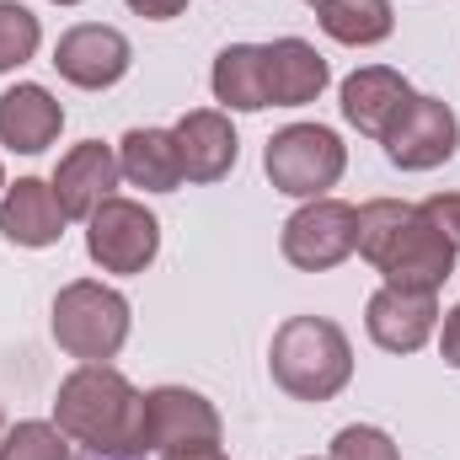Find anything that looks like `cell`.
Segmentation results:
<instances>
[{"label":"cell","instance_id":"29","mask_svg":"<svg viewBox=\"0 0 460 460\" xmlns=\"http://www.w3.org/2000/svg\"><path fill=\"white\" fill-rule=\"evenodd\" d=\"M54 5H81V0H54Z\"/></svg>","mask_w":460,"mask_h":460},{"label":"cell","instance_id":"8","mask_svg":"<svg viewBox=\"0 0 460 460\" xmlns=\"http://www.w3.org/2000/svg\"><path fill=\"white\" fill-rule=\"evenodd\" d=\"M220 412L204 391L188 385H155L145 391V418H139V450L150 456H172V450H199V445H220Z\"/></svg>","mask_w":460,"mask_h":460},{"label":"cell","instance_id":"32","mask_svg":"<svg viewBox=\"0 0 460 460\" xmlns=\"http://www.w3.org/2000/svg\"><path fill=\"white\" fill-rule=\"evenodd\" d=\"M305 5H322V0H305Z\"/></svg>","mask_w":460,"mask_h":460},{"label":"cell","instance_id":"10","mask_svg":"<svg viewBox=\"0 0 460 460\" xmlns=\"http://www.w3.org/2000/svg\"><path fill=\"white\" fill-rule=\"evenodd\" d=\"M128 65H134V43L118 27H108V22H81V27L59 32V43H54L59 81H70L81 92H108V86H118L128 75Z\"/></svg>","mask_w":460,"mask_h":460},{"label":"cell","instance_id":"17","mask_svg":"<svg viewBox=\"0 0 460 460\" xmlns=\"http://www.w3.org/2000/svg\"><path fill=\"white\" fill-rule=\"evenodd\" d=\"M332 86V65L305 38H273L268 43V102L273 108H305Z\"/></svg>","mask_w":460,"mask_h":460},{"label":"cell","instance_id":"28","mask_svg":"<svg viewBox=\"0 0 460 460\" xmlns=\"http://www.w3.org/2000/svg\"><path fill=\"white\" fill-rule=\"evenodd\" d=\"M5 188H11V182H5V166H0V193H5Z\"/></svg>","mask_w":460,"mask_h":460},{"label":"cell","instance_id":"11","mask_svg":"<svg viewBox=\"0 0 460 460\" xmlns=\"http://www.w3.org/2000/svg\"><path fill=\"white\" fill-rule=\"evenodd\" d=\"M118 177H123V166H118L113 145H102V139H81V145H70V150L59 155L49 188H54L65 220H92V215L113 199Z\"/></svg>","mask_w":460,"mask_h":460},{"label":"cell","instance_id":"30","mask_svg":"<svg viewBox=\"0 0 460 460\" xmlns=\"http://www.w3.org/2000/svg\"><path fill=\"white\" fill-rule=\"evenodd\" d=\"M97 460H123V456H97Z\"/></svg>","mask_w":460,"mask_h":460},{"label":"cell","instance_id":"19","mask_svg":"<svg viewBox=\"0 0 460 460\" xmlns=\"http://www.w3.org/2000/svg\"><path fill=\"white\" fill-rule=\"evenodd\" d=\"M118 166H123V182H134L145 193H177L188 182L172 128H128L118 139Z\"/></svg>","mask_w":460,"mask_h":460},{"label":"cell","instance_id":"6","mask_svg":"<svg viewBox=\"0 0 460 460\" xmlns=\"http://www.w3.org/2000/svg\"><path fill=\"white\" fill-rule=\"evenodd\" d=\"M279 252L300 273L338 268V262H348L358 252V209L343 204V199H311V204H300L284 220V230H279Z\"/></svg>","mask_w":460,"mask_h":460},{"label":"cell","instance_id":"27","mask_svg":"<svg viewBox=\"0 0 460 460\" xmlns=\"http://www.w3.org/2000/svg\"><path fill=\"white\" fill-rule=\"evenodd\" d=\"M161 460H230L220 445H199V450H172V456H161Z\"/></svg>","mask_w":460,"mask_h":460},{"label":"cell","instance_id":"4","mask_svg":"<svg viewBox=\"0 0 460 460\" xmlns=\"http://www.w3.org/2000/svg\"><path fill=\"white\" fill-rule=\"evenodd\" d=\"M128 327H134V311H128L123 289L102 284V279L65 284L54 295V311H49L54 343L70 358H81V364H113L123 343H128Z\"/></svg>","mask_w":460,"mask_h":460},{"label":"cell","instance_id":"12","mask_svg":"<svg viewBox=\"0 0 460 460\" xmlns=\"http://www.w3.org/2000/svg\"><path fill=\"white\" fill-rule=\"evenodd\" d=\"M364 332L380 353H418L439 332V300L418 289H391L380 284L364 305Z\"/></svg>","mask_w":460,"mask_h":460},{"label":"cell","instance_id":"13","mask_svg":"<svg viewBox=\"0 0 460 460\" xmlns=\"http://www.w3.org/2000/svg\"><path fill=\"white\" fill-rule=\"evenodd\" d=\"M172 139H177L188 182H220V177L235 172L241 139H235V123H230L226 108H193V113H182L172 123Z\"/></svg>","mask_w":460,"mask_h":460},{"label":"cell","instance_id":"16","mask_svg":"<svg viewBox=\"0 0 460 460\" xmlns=\"http://www.w3.org/2000/svg\"><path fill=\"white\" fill-rule=\"evenodd\" d=\"M65 209L54 199V188L43 177H16L5 193H0V235L11 246H27V252H43L65 235Z\"/></svg>","mask_w":460,"mask_h":460},{"label":"cell","instance_id":"23","mask_svg":"<svg viewBox=\"0 0 460 460\" xmlns=\"http://www.w3.org/2000/svg\"><path fill=\"white\" fill-rule=\"evenodd\" d=\"M327 460H402V456H396V439H391L385 429H375V423H348V429H338Z\"/></svg>","mask_w":460,"mask_h":460},{"label":"cell","instance_id":"25","mask_svg":"<svg viewBox=\"0 0 460 460\" xmlns=\"http://www.w3.org/2000/svg\"><path fill=\"white\" fill-rule=\"evenodd\" d=\"M134 16H145V22H172V16H182L188 11V0H123Z\"/></svg>","mask_w":460,"mask_h":460},{"label":"cell","instance_id":"26","mask_svg":"<svg viewBox=\"0 0 460 460\" xmlns=\"http://www.w3.org/2000/svg\"><path fill=\"white\" fill-rule=\"evenodd\" d=\"M439 353H445V364L460 369V305L445 311V327H439Z\"/></svg>","mask_w":460,"mask_h":460},{"label":"cell","instance_id":"9","mask_svg":"<svg viewBox=\"0 0 460 460\" xmlns=\"http://www.w3.org/2000/svg\"><path fill=\"white\" fill-rule=\"evenodd\" d=\"M380 145H385V161L396 172H434L460 150V118L450 102L412 92V102L385 123Z\"/></svg>","mask_w":460,"mask_h":460},{"label":"cell","instance_id":"31","mask_svg":"<svg viewBox=\"0 0 460 460\" xmlns=\"http://www.w3.org/2000/svg\"><path fill=\"white\" fill-rule=\"evenodd\" d=\"M0 434H5V412H0Z\"/></svg>","mask_w":460,"mask_h":460},{"label":"cell","instance_id":"14","mask_svg":"<svg viewBox=\"0 0 460 460\" xmlns=\"http://www.w3.org/2000/svg\"><path fill=\"white\" fill-rule=\"evenodd\" d=\"M65 128V108L49 86L38 81H16L11 92H0V145L16 155H43Z\"/></svg>","mask_w":460,"mask_h":460},{"label":"cell","instance_id":"15","mask_svg":"<svg viewBox=\"0 0 460 460\" xmlns=\"http://www.w3.org/2000/svg\"><path fill=\"white\" fill-rule=\"evenodd\" d=\"M407 102H412V86H407V75L391 70V65H358L343 81V92H338L343 123L358 128V134H369V139H380L385 123L402 113Z\"/></svg>","mask_w":460,"mask_h":460},{"label":"cell","instance_id":"20","mask_svg":"<svg viewBox=\"0 0 460 460\" xmlns=\"http://www.w3.org/2000/svg\"><path fill=\"white\" fill-rule=\"evenodd\" d=\"M316 22L332 43H348V49H375L396 32L391 0H322Z\"/></svg>","mask_w":460,"mask_h":460},{"label":"cell","instance_id":"3","mask_svg":"<svg viewBox=\"0 0 460 460\" xmlns=\"http://www.w3.org/2000/svg\"><path fill=\"white\" fill-rule=\"evenodd\" d=\"M268 375L295 402H332L353 380V343L332 316H289L268 343Z\"/></svg>","mask_w":460,"mask_h":460},{"label":"cell","instance_id":"18","mask_svg":"<svg viewBox=\"0 0 460 460\" xmlns=\"http://www.w3.org/2000/svg\"><path fill=\"white\" fill-rule=\"evenodd\" d=\"M209 92L226 113H262L268 102V43H230L209 70Z\"/></svg>","mask_w":460,"mask_h":460},{"label":"cell","instance_id":"7","mask_svg":"<svg viewBox=\"0 0 460 460\" xmlns=\"http://www.w3.org/2000/svg\"><path fill=\"white\" fill-rule=\"evenodd\" d=\"M161 252V220L139 204V199H108L92 220H86V257L102 273H145Z\"/></svg>","mask_w":460,"mask_h":460},{"label":"cell","instance_id":"22","mask_svg":"<svg viewBox=\"0 0 460 460\" xmlns=\"http://www.w3.org/2000/svg\"><path fill=\"white\" fill-rule=\"evenodd\" d=\"M0 460H70V439L59 434V423L27 418L0 434Z\"/></svg>","mask_w":460,"mask_h":460},{"label":"cell","instance_id":"24","mask_svg":"<svg viewBox=\"0 0 460 460\" xmlns=\"http://www.w3.org/2000/svg\"><path fill=\"white\" fill-rule=\"evenodd\" d=\"M418 209H423V215H429V220H434V226L460 246V193H429Z\"/></svg>","mask_w":460,"mask_h":460},{"label":"cell","instance_id":"1","mask_svg":"<svg viewBox=\"0 0 460 460\" xmlns=\"http://www.w3.org/2000/svg\"><path fill=\"white\" fill-rule=\"evenodd\" d=\"M358 257L391 289H418V295H439L445 279L456 273V241L418 204L402 199H369L358 209Z\"/></svg>","mask_w":460,"mask_h":460},{"label":"cell","instance_id":"5","mask_svg":"<svg viewBox=\"0 0 460 460\" xmlns=\"http://www.w3.org/2000/svg\"><path fill=\"white\" fill-rule=\"evenodd\" d=\"M262 172L284 199H327L348 172V145L327 123H284L262 145Z\"/></svg>","mask_w":460,"mask_h":460},{"label":"cell","instance_id":"2","mask_svg":"<svg viewBox=\"0 0 460 460\" xmlns=\"http://www.w3.org/2000/svg\"><path fill=\"white\" fill-rule=\"evenodd\" d=\"M145 391L113 364H75L54 391V423L92 456H139Z\"/></svg>","mask_w":460,"mask_h":460},{"label":"cell","instance_id":"21","mask_svg":"<svg viewBox=\"0 0 460 460\" xmlns=\"http://www.w3.org/2000/svg\"><path fill=\"white\" fill-rule=\"evenodd\" d=\"M43 49V22L22 0H0V75L32 65Z\"/></svg>","mask_w":460,"mask_h":460}]
</instances>
